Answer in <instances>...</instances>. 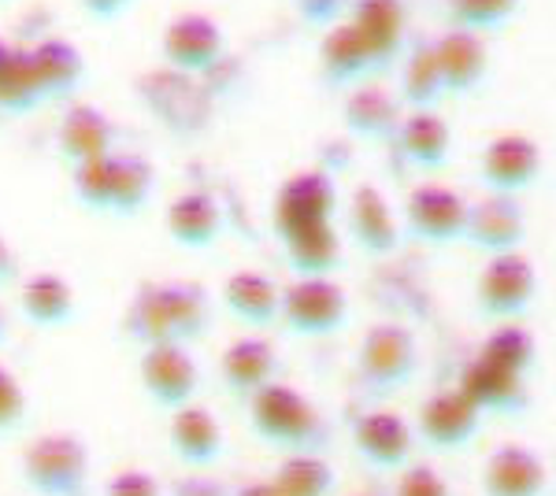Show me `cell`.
Masks as SVG:
<instances>
[{
	"label": "cell",
	"mask_w": 556,
	"mask_h": 496,
	"mask_svg": "<svg viewBox=\"0 0 556 496\" xmlns=\"http://www.w3.org/2000/svg\"><path fill=\"white\" fill-rule=\"evenodd\" d=\"M127 330L141 345H190L208 330V296L190 282L141 285L127 308Z\"/></svg>",
	"instance_id": "obj_1"
},
{
	"label": "cell",
	"mask_w": 556,
	"mask_h": 496,
	"mask_svg": "<svg viewBox=\"0 0 556 496\" xmlns=\"http://www.w3.org/2000/svg\"><path fill=\"white\" fill-rule=\"evenodd\" d=\"M249 419H253V434L260 441L290 448V453H312L323 434L316 404L282 382H267L264 390L249 396Z\"/></svg>",
	"instance_id": "obj_2"
},
{
	"label": "cell",
	"mask_w": 556,
	"mask_h": 496,
	"mask_svg": "<svg viewBox=\"0 0 556 496\" xmlns=\"http://www.w3.org/2000/svg\"><path fill=\"white\" fill-rule=\"evenodd\" d=\"M23 482L38 496H83L89 448L75 434H41L23 453Z\"/></svg>",
	"instance_id": "obj_3"
},
{
	"label": "cell",
	"mask_w": 556,
	"mask_h": 496,
	"mask_svg": "<svg viewBox=\"0 0 556 496\" xmlns=\"http://www.w3.org/2000/svg\"><path fill=\"white\" fill-rule=\"evenodd\" d=\"M419 364V345L416 333L401 322H375L364 333L361 348H356V371H361L364 385L379 393L401 390Z\"/></svg>",
	"instance_id": "obj_4"
},
{
	"label": "cell",
	"mask_w": 556,
	"mask_h": 496,
	"mask_svg": "<svg viewBox=\"0 0 556 496\" xmlns=\"http://www.w3.org/2000/svg\"><path fill=\"white\" fill-rule=\"evenodd\" d=\"M334 207H338V186H334V178H330V170H323V167L298 170V175L286 178L275 196V207H271L275 233L282 241H290L293 233L323 227V222H330Z\"/></svg>",
	"instance_id": "obj_5"
},
{
	"label": "cell",
	"mask_w": 556,
	"mask_h": 496,
	"mask_svg": "<svg viewBox=\"0 0 556 496\" xmlns=\"http://www.w3.org/2000/svg\"><path fill=\"white\" fill-rule=\"evenodd\" d=\"M278 319L304 338H323L349 322V296L334 278H298L282 290Z\"/></svg>",
	"instance_id": "obj_6"
},
{
	"label": "cell",
	"mask_w": 556,
	"mask_h": 496,
	"mask_svg": "<svg viewBox=\"0 0 556 496\" xmlns=\"http://www.w3.org/2000/svg\"><path fill=\"white\" fill-rule=\"evenodd\" d=\"M538 293V270L523 252H497L479 275V311L497 322H516Z\"/></svg>",
	"instance_id": "obj_7"
},
{
	"label": "cell",
	"mask_w": 556,
	"mask_h": 496,
	"mask_svg": "<svg viewBox=\"0 0 556 496\" xmlns=\"http://www.w3.org/2000/svg\"><path fill=\"white\" fill-rule=\"evenodd\" d=\"M141 385L156 408L178 411L201 390V367L186 345H149L141 356Z\"/></svg>",
	"instance_id": "obj_8"
},
{
	"label": "cell",
	"mask_w": 556,
	"mask_h": 496,
	"mask_svg": "<svg viewBox=\"0 0 556 496\" xmlns=\"http://www.w3.org/2000/svg\"><path fill=\"white\" fill-rule=\"evenodd\" d=\"M405 219L408 230L424 241L445 245V241H460L464 227H468V201H464L456 189L424 182L408 193L405 201Z\"/></svg>",
	"instance_id": "obj_9"
},
{
	"label": "cell",
	"mask_w": 556,
	"mask_h": 496,
	"mask_svg": "<svg viewBox=\"0 0 556 496\" xmlns=\"http://www.w3.org/2000/svg\"><path fill=\"white\" fill-rule=\"evenodd\" d=\"M479 427H482V411L475 408L460 390L430 393L416 419V434L424 437L430 448H445V453L471 445Z\"/></svg>",
	"instance_id": "obj_10"
},
{
	"label": "cell",
	"mask_w": 556,
	"mask_h": 496,
	"mask_svg": "<svg viewBox=\"0 0 556 496\" xmlns=\"http://www.w3.org/2000/svg\"><path fill=\"white\" fill-rule=\"evenodd\" d=\"M482 182L490 186V193L516 196L527 186H534V178L542 175V149L527 133H497L486 149H482Z\"/></svg>",
	"instance_id": "obj_11"
},
{
	"label": "cell",
	"mask_w": 556,
	"mask_h": 496,
	"mask_svg": "<svg viewBox=\"0 0 556 496\" xmlns=\"http://www.w3.org/2000/svg\"><path fill=\"white\" fill-rule=\"evenodd\" d=\"M416 434L397 411H367L353 427V448L375 471H401L412 463Z\"/></svg>",
	"instance_id": "obj_12"
},
{
	"label": "cell",
	"mask_w": 556,
	"mask_h": 496,
	"mask_svg": "<svg viewBox=\"0 0 556 496\" xmlns=\"http://www.w3.org/2000/svg\"><path fill=\"white\" fill-rule=\"evenodd\" d=\"M549 471L531 445H497L482 463V496H545Z\"/></svg>",
	"instance_id": "obj_13"
},
{
	"label": "cell",
	"mask_w": 556,
	"mask_h": 496,
	"mask_svg": "<svg viewBox=\"0 0 556 496\" xmlns=\"http://www.w3.org/2000/svg\"><path fill=\"white\" fill-rule=\"evenodd\" d=\"M464 238H468L475 249L486 252V256H497V252H519V245H523V238H527L523 207H519L516 196H505V193L482 196L479 204H468V227H464Z\"/></svg>",
	"instance_id": "obj_14"
},
{
	"label": "cell",
	"mask_w": 556,
	"mask_h": 496,
	"mask_svg": "<svg viewBox=\"0 0 556 496\" xmlns=\"http://www.w3.org/2000/svg\"><path fill=\"white\" fill-rule=\"evenodd\" d=\"M167 441H172L175 459L190 467V471H208V467L219 463L223 448H227L223 422L208 408H197V404H186V408L172 411Z\"/></svg>",
	"instance_id": "obj_15"
},
{
	"label": "cell",
	"mask_w": 556,
	"mask_h": 496,
	"mask_svg": "<svg viewBox=\"0 0 556 496\" xmlns=\"http://www.w3.org/2000/svg\"><path fill=\"white\" fill-rule=\"evenodd\" d=\"M223 56V26L201 12H182L164 30V60L175 71H208Z\"/></svg>",
	"instance_id": "obj_16"
},
{
	"label": "cell",
	"mask_w": 556,
	"mask_h": 496,
	"mask_svg": "<svg viewBox=\"0 0 556 496\" xmlns=\"http://www.w3.org/2000/svg\"><path fill=\"white\" fill-rule=\"evenodd\" d=\"M430 49H434L438 71H442L445 93H468V89H475L486 78L490 49L482 41V34L453 26L438 41H430Z\"/></svg>",
	"instance_id": "obj_17"
},
{
	"label": "cell",
	"mask_w": 556,
	"mask_h": 496,
	"mask_svg": "<svg viewBox=\"0 0 556 496\" xmlns=\"http://www.w3.org/2000/svg\"><path fill=\"white\" fill-rule=\"evenodd\" d=\"M482 415H519L527 408V378L501 371L490 359L475 356L456 385Z\"/></svg>",
	"instance_id": "obj_18"
},
{
	"label": "cell",
	"mask_w": 556,
	"mask_h": 496,
	"mask_svg": "<svg viewBox=\"0 0 556 496\" xmlns=\"http://www.w3.org/2000/svg\"><path fill=\"white\" fill-rule=\"evenodd\" d=\"M349 23L364 34L375 71L390 67L405 44V4L401 0H349Z\"/></svg>",
	"instance_id": "obj_19"
},
{
	"label": "cell",
	"mask_w": 556,
	"mask_h": 496,
	"mask_svg": "<svg viewBox=\"0 0 556 496\" xmlns=\"http://www.w3.org/2000/svg\"><path fill=\"white\" fill-rule=\"evenodd\" d=\"M349 230L353 241L361 245L367 256H390L401 241L397 219H393L390 201L379 193V186L361 182L353 189V201H349Z\"/></svg>",
	"instance_id": "obj_20"
},
{
	"label": "cell",
	"mask_w": 556,
	"mask_h": 496,
	"mask_svg": "<svg viewBox=\"0 0 556 496\" xmlns=\"http://www.w3.org/2000/svg\"><path fill=\"white\" fill-rule=\"evenodd\" d=\"M112 119L93 104H71L60 119V130H56V149L60 156L67 160L71 167L86 164V160H97V156H108L112 152Z\"/></svg>",
	"instance_id": "obj_21"
},
{
	"label": "cell",
	"mask_w": 556,
	"mask_h": 496,
	"mask_svg": "<svg viewBox=\"0 0 556 496\" xmlns=\"http://www.w3.org/2000/svg\"><path fill=\"white\" fill-rule=\"evenodd\" d=\"M345 126L364 141H390L401 126V101L386 86H356L342 107Z\"/></svg>",
	"instance_id": "obj_22"
},
{
	"label": "cell",
	"mask_w": 556,
	"mask_h": 496,
	"mask_svg": "<svg viewBox=\"0 0 556 496\" xmlns=\"http://www.w3.org/2000/svg\"><path fill=\"white\" fill-rule=\"evenodd\" d=\"M319 63H323V75L334 86L361 82L364 75L375 71V60H371V49H367L364 34L349 20L327 26V34H323V41H319Z\"/></svg>",
	"instance_id": "obj_23"
},
{
	"label": "cell",
	"mask_w": 556,
	"mask_h": 496,
	"mask_svg": "<svg viewBox=\"0 0 556 496\" xmlns=\"http://www.w3.org/2000/svg\"><path fill=\"white\" fill-rule=\"evenodd\" d=\"M219 374H223V382H227V390L253 396L256 390H264L267 382H275L278 352L271 341H264V338H241L223 352Z\"/></svg>",
	"instance_id": "obj_24"
},
{
	"label": "cell",
	"mask_w": 556,
	"mask_h": 496,
	"mask_svg": "<svg viewBox=\"0 0 556 496\" xmlns=\"http://www.w3.org/2000/svg\"><path fill=\"white\" fill-rule=\"evenodd\" d=\"M26 49H30V63H34V71H38V82L45 89V97L75 93L86 75V60L75 41L56 38V34H45V38L26 44Z\"/></svg>",
	"instance_id": "obj_25"
},
{
	"label": "cell",
	"mask_w": 556,
	"mask_h": 496,
	"mask_svg": "<svg viewBox=\"0 0 556 496\" xmlns=\"http://www.w3.org/2000/svg\"><path fill=\"white\" fill-rule=\"evenodd\" d=\"M397 141L419 170H442L445 160H450L453 133L442 115L430 112V107H419V112H408L405 119H401Z\"/></svg>",
	"instance_id": "obj_26"
},
{
	"label": "cell",
	"mask_w": 556,
	"mask_h": 496,
	"mask_svg": "<svg viewBox=\"0 0 556 496\" xmlns=\"http://www.w3.org/2000/svg\"><path fill=\"white\" fill-rule=\"evenodd\" d=\"M223 304L245 327H267V322L278 319L282 290L267 275H260V270H235L227 278V285H223Z\"/></svg>",
	"instance_id": "obj_27"
},
{
	"label": "cell",
	"mask_w": 556,
	"mask_h": 496,
	"mask_svg": "<svg viewBox=\"0 0 556 496\" xmlns=\"http://www.w3.org/2000/svg\"><path fill=\"white\" fill-rule=\"evenodd\" d=\"M75 290H71L67 278L52 275V270H41V275H30L20 290V308L26 315V322L34 327H64V322L75 319Z\"/></svg>",
	"instance_id": "obj_28"
},
{
	"label": "cell",
	"mask_w": 556,
	"mask_h": 496,
	"mask_svg": "<svg viewBox=\"0 0 556 496\" xmlns=\"http://www.w3.org/2000/svg\"><path fill=\"white\" fill-rule=\"evenodd\" d=\"M167 233L182 249H208L223 233V212L208 193H182L167 204Z\"/></svg>",
	"instance_id": "obj_29"
},
{
	"label": "cell",
	"mask_w": 556,
	"mask_h": 496,
	"mask_svg": "<svg viewBox=\"0 0 556 496\" xmlns=\"http://www.w3.org/2000/svg\"><path fill=\"white\" fill-rule=\"evenodd\" d=\"M286 259H290V267L298 270L301 278H330L345 264V249H342L338 230L330 227V222H323V227L293 233V238L286 241Z\"/></svg>",
	"instance_id": "obj_30"
},
{
	"label": "cell",
	"mask_w": 556,
	"mask_h": 496,
	"mask_svg": "<svg viewBox=\"0 0 556 496\" xmlns=\"http://www.w3.org/2000/svg\"><path fill=\"white\" fill-rule=\"evenodd\" d=\"M45 97V89L38 82V71L30 63V49L26 44H8L4 60H0V112H34Z\"/></svg>",
	"instance_id": "obj_31"
},
{
	"label": "cell",
	"mask_w": 556,
	"mask_h": 496,
	"mask_svg": "<svg viewBox=\"0 0 556 496\" xmlns=\"http://www.w3.org/2000/svg\"><path fill=\"white\" fill-rule=\"evenodd\" d=\"M152 186H156V175H152L149 160L134 156V152H112V201H108V212L115 215H134L149 204Z\"/></svg>",
	"instance_id": "obj_32"
},
{
	"label": "cell",
	"mask_w": 556,
	"mask_h": 496,
	"mask_svg": "<svg viewBox=\"0 0 556 496\" xmlns=\"http://www.w3.org/2000/svg\"><path fill=\"white\" fill-rule=\"evenodd\" d=\"M479 356L490 359V364L501 367V371H513L519 378H527L538 359V345H534L531 330L519 327V322H497V327L490 330V338L482 341Z\"/></svg>",
	"instance_id": "obj_33"
},
{
	"label": "cell",
	"mask_w": 556,
	"mask_h": 496,
	"mask_svg": "<svg viewBox=\"0 0 556 496\" xmlns=\"http://www.w3.org/2000/svg\"><path fill=\"white\" fill-rule=\"evenodd\" d=\"M271 482L286 496H330V493H334V485H338V474L323 456L293 453L290 459H282V463H278Z\"/></svg>",
	"instance_id": "obj_34"
},
{
	"label": "cell",
	"mask_w": 556,
	"mask_h": 496,
	"mask_svg": "<svg viewBox=\"0 0 556 496\" xmlns=\"http://www.w3.org/2000/svg\"><path fill=\"white\" fill-rule=\"evenodd\" d=\"M442 93L445 82H442V71H438L434 49L430 44H416L412 56L405 60V71H401V97H405V104H412V112H419V107H434Z\"/></svg>",
	"instance_id": "obj_35"
},
{
	"label": "cell",
	"mask_w": 556,
	"mask_h": 496,
	"mask_svg": "<svg viewBox=\"0 0 556 496\" xmlns=\"http://www.w3.org/2000/svg\"><path fill=\"white\" fill-rule=\"evenodd\" d=\"M519 4H523V0H450V15L464 30L482 34V30L505 26L519 12Z\"/></svg>",
	"instance_id": "obj_36"
},
{
	"label": "cell",
	"mask_w": 556,
	"mask_h": 496,
	"mask_svg": "<svg viewBox=\"0 0 556 496\" xmlns=\"http://www.w3.org/2000/svg\"><path fill=\"white\" fill-rule=\"evenodd\" d=\"M75 196L93 212H108V201H112V152L75 167Z\"/></svg>",
	"instance_id": "obj_37"
},
{
	"label": "cell",
	"mask_w": 556,
	"mask_h": 496,
	"mask_svg": "<svg viewBox=\"0 0 556 496\" xmlns=\"http://www.w3.org/2000/svg\"><path fill=\"white\" fill-rule=\"evenodd\" d=\"M393 496H453V489L445 482V474L434 471L430 463H408L401 467L397 493Z\"/></svg>",
	"instance_id": "obj_38"
},
{
	"label": "cell",
	"mask_w": 556,
	"mask_h": 496,
	"mask_svg": "<svg viewBox=\"0 0 556 496\" xmlns=\"http://www.w3.org/2000/svg\"><path fill=\"white\" fill-rule=\"evenodd\" d=\"M26 419V393L8 367H0V434L20 430Z\"/></svg>",
	"instance_id": "obj_39"
},
{
	"label": "cell",
	"mask_w": 556,
	"mask_h": 496,
	"mask_svg": "<svg viewBox=\"0 0 556 496\" xmlns=\"http://www.w3.org/2000/svg\"><path fill=\"white\" fill-rule=\"evenodd\" d=\"M104 496H164V485L149 471H119L108 478Z\"/></svg>",
	"instance_id": "obj_40"
},
{
	"label": "cell",
	"mask_w": 556,
	"mask_h": 496,
	"mask_svg": "<svg viewBox=\"0 0 556 496\" xmlns=\"http://www.w3.org/2000/svg\"><path fill=\"white\" fill-rule=\"evenodd\" d=\"M301 15L316 26H330L338 23L349 12V0H298Z\"/></svg>",
	"instance_id": "obj_41"
},
{
	"label": "cell",
	"mask_w": 556,
	"mask_h": 496,
	"mask_svg": "<svg viewBox=\"0 0 556 496\" xmlns=\"http://www.w3.org/2000/svg\"><path fill=\"white\" fill-rule=\"evenodd\" d=\"M172 496H230V493L204 471H193V478H182V482L172 485Z\"/></svg>",
	"instance_id": "obj_42"
},
{
	"label": "cell",
	"mask_w": 556,
	"mask_h": 496,
	"mask_svg": "<svg viewBox=\"0 0 556 496\" xmlns=\"http://www.w3.org/2000/svg\"><path fill=\"white\" fill-rule=\"evenodd\" d=\"M15 282H20V256H15L12 241L0 233V290H8Z\"/></svg>",
	"instance_id": "obj_43"
},
{
	"label": "cell",
	"mask_w": 556,
	"mask_h": 496,
	"mask_svg": "<svg viewBox=\"0 0 556 496\" xmlns=\"http://www.w3.org/2000/svg\"><path fill=\"white\" fill-rule=\"evenodd\" d=\"M83 4L89 8V15H97V20H115L130 0H83Z\"/></svg>",
	"instance_id": "obj_44"
},
{
	"label": "cell",
	"mask_w": 556,
	"mask_h": 496,
	"mask_svg": "<svg viewBox=\"0 0 556 496\" xmlns=\"http://www.w3.org/2000/svg\"><path fill=\"white\" fill-rule=\"evenodd\" d=\"M230 496H286L278 485L267 478V482H249V485H241V489H235Z\"/></svg>",
	"instance_id": "obj_45"
},
{
	"label": "cell",
	"mask_w": 556,
	"mask_h": 496,
	"mask_svg": "<svg viewBox=\"0 0 556 496\" xmlns=\"http://www.w3.org/2000/svg\"><path fill=\"white\" fill-rule=\"evenodd\" d=\"M8 330H12V322H8V315H4V308H0V345H4Z\"/></svg>",
	"instance_id": "obj_46"
},
{
	"label": "cell",
	"mask_w": 556,
	"mask_h": 496,
	"mask_svg": "<svg viewBox=\"0 0 556 496\" xmlns=\"http://www.w3.org/2000/svg\"><path fill=\"white\" fill-rule=\"evenodd\" d=\"M4 52H8V41H4V38H0V60H4Z\"/></svg>",
	"instance_id": "obj_47"
}]
</instances>
